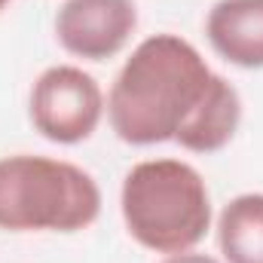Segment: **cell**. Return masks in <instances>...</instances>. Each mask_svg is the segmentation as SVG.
I'll return each mask as SVG.
<instances>
[{
    "mask_svg": "<svg viewBox=\"0 0 263 263\" xmlns=\"http://www.w3.org/2000/svg\"><path fill=\"white\" fill-rule=\"evenodd\" d=\"M135 28V0H65L55 12V37L62 49L83 62H107L120 55Z\"/></svg>",
    "mask_w": 263,
    "mask_h": 263,
    "instance_id": "5",
    "label": "cell"
},
{
    "mask_svg": "<svg viewBox=\"0 0 263 263\" xmlns=\"http://www.w3.org/2000/svg\"><path fill=\"white\" fill-rule=\"evenodd\" d=\"M214 70L196 46L178 34L141 40L107 92L114 135L132 147L175 141L196 114Z\"/></svg>",
    "mask_w": 263,
    "mask_h": 263,
    "instance_id": "1",
    "label": "cell"
},
{
    "mask_svg": "<svg viewBox=\"0 0 263 263\" xmlns=\"http://www.w3.org/2000/svg\"><path fill=\"white\" fill-rule=\"evenodd\" d=\"M104 110L107 101L98 80L77 65L46 67L31 86V101H28L31 123L52 144L70 147L89 141L101 126Z\"/></svg>",
    "mask_w": 263,
    "mask_h": 263,
    "instance_id": "4",
    "label": "cell"
},
{
    "mask_svg": "<svg viewBox=\"0 0 263 263\" xmlns=\"http://www.w3.org/2000/svg\"><path fill=\"white\" fill-rule=\"evenodd\" d=\"M162 263H220L211 254H199V251H181V254H168Z\"/></svg>",
    "mask_w": 263,
    "mask_h": 263,
    "instance_id": "9",
    "label": "cell"
},
{
    "mask_svg": "<svg viewBox=\"0 0 263 263\" xmlns=\"http://www.w3.org/2000/svg\"><path fill=\"white\" fill-rule=\"evenodd\" d=\"M242 123V98L236 92V86L214 73L211 77V86L202 98V104L196 107V114L187 120V126L178 132V144L190 153H217L223 150Z\"/></svg>",
    "mask_w": 263,
    "mask_h": 263,
    "instance_id": "7",
    "label": "cell"
},
{
    "mask_svg": "<svg viewBox=\"0 0 263 263\" xmlns=\"http://www.w3.org/2000/svg\"><path fill=\"white\" fill-rule=\"evenodd\" d=\"M211 49L242 70H263V0H217L205 15Z\"/></svg>",
    "mask_w": 263,
    "mask_h": 263,
    "instance_id": "6",
    "label": "cell"
},
{
    "mask_svg": "<svg viewBox=\"0 0 263 263\" xmlns=\"http://www.w3.org/2000/svg\"><path fill=\"white\" fill-rule=\"evenodd\" d=\"M217 248L227 263H263V193H242L223 205Z\"/></svg>",
    "mask_w": 263,
    "mask_h": 263,
    "instance_id": "8",
    "label": "cell"
},
{
    "mask_svg": "<svg viewBox=\"0 0 263 263\" xmlns=\"http://www.w3.org/2000/svg\"><path fill=\"white\" fill-rule=\"evenodd\" d=\"M120 211L129 236L147 251H193L211 230V196L196 168L181 159H144L132 165Z\"/></svg>",
    "mask_w": 263,
    "mask_h": 263,
    "instance_id": "2",
    "label": "cell"
},
{
    "mask_svg": "<svg viewBox=\"0 0 263 263\" xmlns=\"http://www.w3.org/2000/svg\"><path fill=\"white\" fill-rule=\"evenodd\" d=\"M9 3H12V0H0V12H3V9H6Z\"/></svg>",
    "mask_w": 263,
    "mask_h": 263,
    "instance_id": "10",
    "label": "cell"
},
{
    "mask_svg": "<svg viewBox=\"0 0 263 263\" xmlns=\"http://www.w3.org/2000/svg\"><path fill=\"white\" fill-rule=\"evenodd\" d=\"M98 214L101 190L86 168L34 153L0 156V230L80 233Z\"/></svg>",
    "mask_w": 263,
    "mask_h": 263,
    "instance_id": "3",
    "label": "cell"
}]
</instances>
